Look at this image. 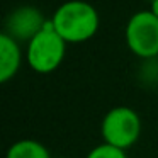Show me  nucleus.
Masks as SVG:
<instances>
[{
  "instance_id": "obj_1",
  "label": "nucleus",
  "mask_w": 158,
  "mask_h": 158,
  "mask_svg": "<svg viewBox=\"0 0 158 158\" xmlns=\"http://www.w3.org/2000/svg\"><path fill=\"white\" fill-rule=\"evenodd\" d=\"M55 31L68 43L87 41L99 27V15L92 5L85 2H66L56 10L53 17Z\"/></svg>"
},
{
  "instance_id": "obj_4",
  "label": "nucleus",
  "mask_w": 158,
  "mask_h": 158,
  "mask_svg": "<svg viewBox=\"0 0 158 158\" xmlns=\"http://www.w3.org/2000/svg\"><path fill=\"white\" fill-rule=\"evenodd\" d=\"M131 51L141 58L158 55V17L151 12H138L133 15L126 29Z\"/></svg>"
},
{
  "instance_id": "obj_6",
  "label": "nucleus",
  "mask_w": 158,
  "mask_h": 158,
  "mask_svg": "<svg viewBox=\"0 0 158 158\" xmlns=\"http://www.w3.org/2000/svg\"><path fill=\"white\" fill-rule=\"evenodd\" d=\"M21 65V51L9 34L0 36V82H7L17 73Z\"/></svg>"
},
{
  "instance_id": "obj_3",
  "label": "nucleus",
  "mask_w": 158,
  "mask_h": 158,
  "mask_svg": "<svg viewBox=\"0 0 158 158\" xmlns=\"http://www.w3.org/2000/svg\"><path fill=\"white\" fill-rule=\"evenodd\" d=\"M141 133V121L129 107H116L109 110L102 123V136L107 144L119 150L133 146Z\"/></svg>"
},
{
  "instance_id": "obj_8",
  "label": "nucleus",
  "mask_w": 158,
  "mask_h": 158,
  "mask_svg": "<svg viewBox=\"0 0 158 158\" xmlns=\"http://www.w3.org/2000/svg\"><path fill=\"white\" fill-rule=\"evenodd\" d=\"M87 158H126V153H124V150H119L116 146L104 143L100 146L94 148Z\"/></svg>"
},
{
  "instance_id": "obj_5",
  "label": "nucleus",
  "mask_w": 158,
  "mask_h": 158,
  "mask_svg": "<svg viewBox=\"0 0 158 158\" xmlns=\"http://www.w3.org/2000/svg\"><path fill=\"white\" fill-rule=\"evenodd\" d=\"M46 22L34 7H21L12 12L7 21V31L12 39H29L31 41Z\"/></svg>"
},
{
  "instance_id": "obj_2",
  "label": "nucleus",
  "mask_w": 158,
  "mask_h": 158,
  "mask_svg": "<svg viewBox=\"0 0 158 158\" xmlns=\"http://www.w3.org/2000/svg\"><path fill=\"white\" fill-rule=\"evenodd\" d=\"M65 39L55 31L53 22H46L44 27L29 41V65L39 73L53 72L55 68H58L65 56Z\"/></svg>"
},
{
  "instance_id": "obj_11",
  "label": "nucleus",
  "mask_w": 158,
  "mask_h": 158,
  "mask_svg": "<svg viewBox=\"0 0 158 158\" xmlns=\"http://www.w3.org/2000/svg\"><path fill=\"white\" fill-rule=\"evenodd\" d=\"M61 158H63V156H61Z\"/></svg>"
},
{
  "instance_id": "obj_7",
  "label": "nucleus",
  "mask_w": 158,
  "mask_h": 158,
  "mask_svg": "<svg viewBox=\"0 0 158 158\" xmlns=\"http://www.w3.org/2000/svg\"><path fill=\"white\" fill-rule=\"evenodd\" d=\"M7 158H49V153L34 139H21L10 146Z\"/></svg>"
},
{
  "instance_id": "obj_9",
  "label": "nucleus",
  "mask_w": 158,
  "mask_h": 158,
  "mask_svg": "<svg viewBox=\"0 0 158 158\" xmlns=\"http://www.w3.org/2000/svg\"><path fill=\"white\" fill-rule=\"evenodd\" d=\"M151 14H155L158 17V0H153V2H151Z\"/></svg>"
},
{
  "instance_id": "obj_10",
  "label": "nucleus",
  "mask_w": 158,
  "mask_h": 158,
  "mask_svg": "<svg viewBox=\"0 0 158 158\" xmlns=\"http://www.w3.org/2000/svg\"><path fill=\"white\" fill-rule=\"evenodd\" d=\"M151 2H153V0H151Z\"/></svg>"
}]
</instances>
